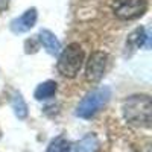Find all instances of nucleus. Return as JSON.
<instances>
[{
  "label": "nucleus",
  "mask_w": 152,
  "mask_h": 152,
  "mask_svg": "<svg viewBox=\"0 0 152 152\" xmlns=\"http://www.w3.org/2000/svg\"><path fill=\"white\" fill-rule=\"evenodd\" d=\"M123 116L132 125L149 126L151 122V97L148 94H134L125 99L123 102Z\"/></svg>",
  "instance_id": "nucleus-1"
},
{
  "label": "nucleus",
  "mask_w": 152,
  "mask_h": 152,
  "mask_svg": "<svg viewBox=\"0 0 152 152\" xmlns=\"http://www.w3.org/2000/svg\"><path fill=\"white\" fill-rule=\"evenodd\" d=\"M110 97H111V88L99 87L85 94V97L81 100L78 108H76L75 114L81 119H91L108 104Z\"/></svg>",
  "instance_id": "nucleus-2"
},
{
  "label": "nucleus",
  "mask_w": 152,
  "mask_h": 152,
  "mask_svg": "<svg viewBox=\"0 0 152 152\" xmlns=\"http://www.w3.org/2000/svg\"><path fill=\"white\" fill-rule=\"evenodd\" d=\"M84 58H85L84 49L78 43H70L61 52V55L58 58L56 69L66 78H75L82 69Z\"/></svg>",
  "instance_id": "nucleus-3"
},
{
  "label": "nucleus",
  "mask_w": 152,
  "mask_h": 152,
  "mask_svg": "<svg viewBox=\"0 0 152 152\" xmlns=\"http://www.w3.org/2000/svg\"><path fill=\"white\" fill-rule=\"evenodd\" d=\"M148 9L146 0H116L113 3L114 15L120 20H135Z\"/></svg>",
  "instance_id": "nucleus-4"
},
{
  "label": "nucleus",
  "mask_w": 152,
  "mask_h": 152,
  "mask_svg": "<svg viewBox=\"0 0 152 152\" xmlns=\"http://www.w3.org/2000/svg\"><path fill=\"white\" fill-rule=\"evenodd\" d=\"M108 55L105 52H93L85 66V79L88 82H97L102 79L107 69Z\"/></svg>",
  "instance_id": "nucleus-5"
},
{
  "label": "nucleus",
  "mask_w": 152,
  "mask_h": 152,
  "mask_svg": "<svg viewBox=\"0 0 152 152\" xmlns=\"http://www.w3.org/2000/svg\"><path fill=\"white\" fill-rule=\"evenodd\" d=\"M37 17H38L37 9L35 8H29V9L24 11L20 17L12 20L11 24H9V28H11V31L14 34H24V32L31 31L35 26Z\"/></svg>",
  "instance_id": "nucleus-6"
},
{
  "label": "nucleus",
  "mask_w": 152,
  "mask_h": 152,
  "mask_svg": "<svg viewBox=\"0 0 152 152\" xmlns=\"http://www.w3.org/2000/svg\"><path fill=\"white\" fill-rule=\"evenodd\" d=\"M38 40H40L41 46L44 47V50L49 55H58L61 52V43L56 38V35L53 32H50L49 29H41L40 34H38Z\"/></svg>",
  "instance_id": "nucleus-7"
},
{
  "label": "nucleus",
  "mask_w": 152,
  "mask_h": 152,
  "mask_svg": "<svg viewBox=\"0 0 152 152\" xmlns=\"http://www.w3.org/2000/svg\"><path fill=\"white\" fill-rule=\"evenodd\" d=\"M56 90H58V87H56L55 81H46V82H41L40 85L35 88L34 97L37 100H47V99L55 96Z\"/></svg>",
  "instance_id": "nucleus-8"
},
{
  "label": "nucleus",
  "mask_w": 152,
  "mask_h": 152,
  "mask_svg": "<svg viewBox=\"0 0 152 152\" xmlns=\"http://www.w3.org/2000/svg\"><path fill=\"white\" fill-rule=\"evenodd\" d=\"M99 151V140L94 134H87L82 137L79 143L76 145L75 152H97Z\"/></svg>",
  "instance_id": "nucleus-9"
},
{
  "label": "nucleus",
  "mask_w": 152,
  "mask_h": 152,
  "mask_svg": "<svg viewBox=\"0 0 152 152\" xmlns=\"http://www.w3.org/2000/svg\"><path fill=\"white\" fill-rule=\"evenodd\" d=\"M11 105H12V110H14V114H15L17 119L23 120V119L28 117V105H26V102H24L21 93L15 91L14 94H12Z\"/></svg>",
  "instance_id": "nucleus-10"
},
{
  "label": "nucleus",
  "mask_w": 152,
  "mask_h": 152,
  "mask_svg": "<svg viewBox=\"0 0 152 152\" xmlns=\"http://www.w3.org/2000/svg\"><path fill=\"white\" fill-rule=\"evenodd\" d=\"M70 149H72L70 142L67 140L66 137L59 135V137L55 138V140L50 142V145L47 146L46 152H70Z\"/></svg>",
  "instance_id": "nucleus-11"
},
{
  "label": "nucleus",
  "mask_w": 152,
  "mask_h": 152,
  "mask_svg": "<svg viewBox=\"0 0 152 152\" xmlns=\"http://www.w3.org/2000/svg\"><path fill=\"white\" fill-rule=\"evenodd\" d=\"M145 40H149V34H145V29L143 28H137L129 37H128V46L129 47H140L143 46V41Z\"/></svg>",
  "instance_id": "nucleus-12"
},
{
  "label": "nucleus",
  "mask_w": 152,
  "mask_h": 152,
  "mask_svg": "<svg viewBox=\"0 0 152 152\" xmlns=\"http://www.w3.org/2000/svg\"><path fill=\"white\" fill-rule=\"evenodd\" d=\"M0 137H2V131H0Z\"/></svg>",
  "instance_id": "nucleus-13"
}]
</instances>
